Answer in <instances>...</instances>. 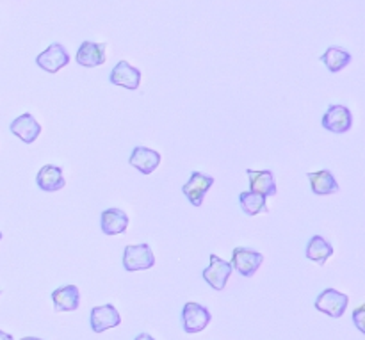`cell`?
I'll return each mask as SVG.
<instances>
[{"mask_svg":"<svg viewBox=\"0 0 365 340\" xmlns=\"http://www.w3.org/2000/svg\"><path fill=\"white\" fill-rule=\"evenodd\" d=\"M155 266V255L152 248L146 242L143 244H130L123 252V269L132 273V271H145L152 269Z\"/></svg>","mask_w":365,"mask_h":340,"instance_id":"6da1fadb","label":"cell"},{"mask_svg":"<svg viewBox=\"0 0 365 340\" xmlns=\"http://www.w3.org/2000/svg\"><path fill=\"white\" fill-rule=\"evenodd\" d=\"M264 255L262 253L255 252V249L250 248H235L232 252V269L237 271L239 274L246 278H252L253 274L259 271V267L262 266Z\"/></svg>","mask_w":365,"mask_h":340,"instance_id":"7a4b0ae2","label":"cell"},{"mask_svg":"<svg viewBox=\"0 0 365 340\" xmlns=\"http://www.w3.org/2000/svg\"><path fill=\"white\" fill-rule=\"evenodd\" d=\"M210 319L212 316H210L209 309L200 303H185L184 310H182V323H184L185 334H200L209 326Z\"/></svg>","mask_w":365,"mask_h":340,"instance_id":"3957f363","label":"cell"},{"mask_svg":"<svg viewBox=\"0 0 365 340\" xmlns=\"http://www.w3.org/2000/svg\"><path fill=\"white\" fill-rule=\"evenodd\" d=\"M348 305H349L348 296L335 291V289H327V291L321 292L316 299V309L319 310V312L327 314V316L334 317V319L344 316Z\"/></svg>","mask_w":365,"mask_h":340,"instance_id":"277c9868","label":"cell"},{"mask_svg":"<svg viewBox=\"0 0 365 340\" xmlns=\"http://www.w3.org/2000/svg\"><path fill=\"white\" fill-rule=\"evenodd\" d=\"M68 63H70V56H68V50L61 43H52L45 52L36 57V64L41 70H45L46 73H57Z\"/></svg>","mask_w":365,"mask_h":340,"instance_id":"5b68a950","label":"cell"},{"mask_svg":"<svg viewBox=\"0 0 365 340\" xmlns=\"http://www.w3.org/2000/svg\"><path fill=\"white\" fill-rule=\"evenodd\" d=\"M230 262H225L217 255H210V262L207 269H203V280L214 289V291H223L227 287V282L232 274Z\"/></svg>","mask_w":365,"mask_h":340,"instance_id":"8992f818","label":"cell"},{"mask_svg":"<svg viewBox=\"0 0 365 340\" xmlns=\"http://www.w3.org/2000/svg\"><path fill=\"white\" fill-rule=\"evenodd\" d=\"M323 127L334 134H344L351 130L353 114L344 105H330L323 116Z\"/></svg>","mask_w":365,"mask_h":340,"instance_id":"52a82bcc","label":"cell"},{"mask_svg":"<svg viewBox=\"0 0 365 340\" xmlns=\"http://www.w3.org/2000/svg\"><path fill=\"white\" fill-rule=\"evenodd\" d=\"M214 185V178L209 175H203L200 171H195L191 175V178L187 180V184L182 187V192L185 195V198L189 200V203L195 207H202L203 198H205L207 191Z\"/></svg>","mask_w":365,"mask_h":340,"instance_id":"ba28073f","label":"cell"},{"mask_svg":"<svg viewBox=\"0 0 365 340\" xmlns=\"http://www.w3.org/2000/svg\"><path fill=\"white\" fill-rule=\"evenodd\" d=\"M109 81L110 84L135 91V89L141 86V70L130 66L127 61H120V63L113 68V71H110Z\"/></svg>","mask_w":365,"mask_h":340,"instance_id":"9c48e42d","label":"cell"},{"mask_svg":"<svg viewBox=\"0 0 365 340\" xmlns=\"http://www.w3.org/2000/svg\"><path fill=\"white\" fill-rule=\"evenodd\" d=\"M121 324V316L113 305L95 306L91 310V330L95 334H103V331L116 328Z\"/></svg>","mask_w":365,"mask_h":340,"instance_id":"30bf717a","label":"cell"},{"mask_svg":"<svg viewBox=\"0 0 365 340\" xmlns=\"http://www.w3.org/2000/svg\"><path fill=\"white\" fill-rule=\"evenodd\" d=\"M11 132L16 135L20 141H24L25 145H31L41 134V125L38 123L34 116L31 113H24L21 116H18L16 120H13L11 123Z\"/></svg>","mask_w":365,"mask_h":340,"instance_id":"8fae6325","label":"cell"},{"mask_svg":"<svg viewBox=\"0 0 365 340\" xmlns=\"http://www.w3.org/2000/svg\"><path fill=\"white\" fill-rule=\"evenodd\" d=\"M106 43L84 41L77 50V63L84 68H96L106 63Z\"/></svg>","mask_w":365,"mask_h":340,"instance_id":"7c38bea8","label":"cell"},{"mask_svg":"<svg viewBox=\"0 0 365 340\" xmlns=\"http://www.w3.org/2000/svg\"><path fill=\"white\" fill-rule=\"evenodd\" d=\"M128 163H130V166L135 168L139 173L152 175L160 164V153L155 152V150H152V148L138 146V148L132 150Z\"/></svg>","mask_w":365,"mask_h":340,"instance_id":"4fadbf2b","label":"cell"},{"mask_svg":"<svg viewBox=\"0 0 365 340\" xmlns=\"http://www.w3.org/2000/svg\"><path fill=\"white\" fill-rule=\"evenodd\" d=\"M56 312H75L81 306V291L77 285H64L52 292Z\"/></svg>","mask_w":365,"mask_h":340,"instance_id":"5bb4252c","label":"cell"},{"mask_svg":"<svg viewBox=\"0 0 365 340\" xmlns=\"http://www.w3.org/2000/svg\"><path fill=\"white\" fill-rule=\"evenodd\" d=\"M36 184L41 191L45 192H56L66 185L64 180L63 170L59 166H53V164H46L41 170L38 171V177H36Z\"/></svg>","mask_w":365,"mask_h":340,"instance_id":"9a60e30c","label":"cell"},{"mask_svg":"<svg viewBox=\"0 0 365 340\" xmlns=\"http://www.w3.org/2000/svg\"><path fill=\"white\" fill-rule=\"evenodd\" d=\"M100 225L106 235L125 234L128 228V216L120 209H106L100 217Z\"/></svg>","mask_w":365,"mask_h":340,"instance_id":"2e32d148","label":"cell"},{"mask_svg":"<svg viewBox=\"0 0 365 340\" xmlns=\"http://www.w3.org/2000/svg\"><path fill=\"white\" fill-rule=\"evenodd\" d=\"M250 178V191L259 192L262 196H274L277 195V184H274V175L271 171H257L246 170Z\"/></svg>","mask_w":365,"mask_h":340,"instance_id":"e0dca14e","label":"cell"},{"mask_svg":"<svg viewBox=\"0 0 365 340\" xmlns=\"http://www.w3.org/2000/svg\"><path fill=\"white\" fill-rule=\"evenodd\" d=\"M310 185H312V191L314 195L317 196H328V195H335L339 192V184H337V178L334 177V173L328 170H321L316 171V173H309Z\"/></svg>","mask_w":365,"mask_h":340,"instance_id":"ac0fdd59","label":"cell"},{"mask_svg":"<svg viewBox=\"0 0 365 340\" xmlns=\"http://www.w3.org/2000/svg\"><path fill=\"white\" fill-rule=\"evenodd\" d=\"M331 255H334V246H331L323 235H314V237L310 239L309 246H307V259L324 266Z\"/></svg>","mask_w":365,"mask_h":340,"instance_id":"d6986e66","label":"cell"},{"mask_svg":"<svg viewBox=\"0 0 365 340\" xmlns=\"http://www.w3.org/2000/svg\"><path fill=\"white\" fill-rule=\"evenodd\" d=\"M239 203L246 216H259V214L267 212V198L259 195V192L246 191L239 195Z\"/></svg>","mask_w":365,"mask_h":340,"instance_id":"ffe728a7","label":"cell"},{"mask_svg":"<svg viewBox=\"0 0 365 340\" xmlns=\"http://www.w3.org/2000/svg\"><path fill=\"white\" fill-rule=\"evenodd\" d=\"M321 61L327 64V68L331 73H339V71L344 70V68L351 63V53L346 52L344 48H339V46H330V48L321 56Z\"/></svg>","mask_w":365,"mask_h":340,"instance_id":"44dd1931","label":"cell"},{"mask_svg":"<svg viewBox=\"0 0 365 340\" xmlns=\"http://www.w3.org/2000/svg\"><path fill=\"white\" fill-rule=\"evenodd\" d=\"M365 314V309L364 306H360V309H356L355 310V314H353V321H355V324L356 326H359V330L362 331H365V326H364V321H362V316Z\"/></svg>","mask_w":365,"mask_h":340,"instance_id":"7402d4cb","label":"cell"},{"mask_svg":"<svg viewBox=\"0 0 365 340\" xmlns=\"http://www.w3.org/2000/svg\"><path fill=\"white\" fill-rule=\"evenodd\" d=\"M134 340H155V339H153L152 335H148V334H139Z\"/></svg>","mask_w":365,"mask_h":340,"instance_id":"603a6c76","label":"cell"},{"mask_svg":"<svg viewBox=\"0 0 365 340\" xmlns=\"http://www.w3.org/2000/svg\"><path fill=\"white\" fill-rule=\"evenodd\" d=\"M0 340H14V339H13V335H9V334H6V331L0 330Z\"/></svg>","mask_w":365,"mask_h":340,"instance_id":"cb8c5ba5","label":"cell"},{"mask_svg":"<svg viewBox=\"0 0 365 340\" xmlns=\"http://www.w3.org/2000/svg\"><path fill=\"white\" fill-rule=\"evenodd\" d=\"M21 340H43V339H38V337H24Z\"/></svg>","mask_w":365,"mask_h":340,"instance_id":"d4e9b609","label":"cell"},{"mask_svg":"<svg viewBox=\"0 0 365 340\" xmlns=\"http://www.w3.org/2000/svg\"><path fill=\"white\" fill-rule=\"evenodd\" d=\"M0 241H2V232H0Z\"/></svg>","mask_w":365,"mask_h":340,"instance_id":"484cf974","label":"cell"},{"mask_svg":"<svg viewBox=\"0 0 365 340\" xmlns=\"http://www.w3.org/2000/svg\"><path fill=\"white\" fill-rule=\"evenodd\" d=\"M0 292H2V291H0Z\"/></svg>","mask_w":365,"mask_h":340,"instance_id":"4316f807","label":"cell"}]
</instances>
